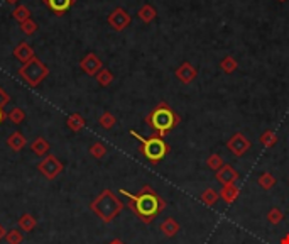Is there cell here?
<instances>
[{
	"label": "cell",
	"instance_id": "1",
	"mask_svg": "<svg viewBox=\"0 0 289 244\" xmlns=\"http://www.w3.org/2000/svg\"><path fill=\"white\" fill-rule=\"evenodd\" d=\"M120 195L127 198V207L134 212L142 224L154 222L156 217L168 207L166 200L150 185H144L137 193H130L126 188H120Z\"/></svg>",
	"mask_w": 289,
	"mask_h": 244
},
{
	"label": "cell",
	"instance_id": "2",
	"mask_svg": "<svg viewBox=\"0 0 289 244\" xmlns=\"http://www.w3.org/2000/svg\"><path fill=\"white\" fill-rule=\"evenodd\" d=\"M146 124L152 129V132L159 137H166L170 132L181 124L180 114L166 102H159L150 112L146 115Z\"/></svg>",
	"mask_w": 289,
	"mask_h": 244
},
{
	"label": "cell",
	"instance_id": "3",
	"mask_svg": "<svg viewBox=\"0 0 289 244\" xmlns=\"http://www.w3.org/2000/svg\"><path fill=\"white\" fill-rule=\"evenodd\" d=\"M124 207H126V203L108 188L102 190L90 203V210L105 224L114 222L115 217L124 210Z\"/></svg>",
	"mask_w": 289,
	"mask_h": 244
},
{
	"label": "cell",
	"instance_id": "4",
	"mask_svg": "<svg viewBox=\"0 0 289 244\" xmlns=\"http://www.w3.org/2000/svg\"><path fill=\"white\" fill-rule=\"evenodd\" d=\"M130 136H134L139 141V153L152 165H158L159 161H162L171 151V146L164 141V137H159L156 134L150 137H144L136 131H130Z\"/></svg>",
	"mask_w": 289,
	"mask_h": 244
},
{
	"label": "cell",
	"instance_id": "5",
	"mask_svg": "<svg viewBox=\"0 0 289 244\" xmlns=\"http://www.w3.org/2000/svg\"><path fill=\"white\" fill-rule=\"evenodd\" d=\"M17 73H19V77L24 80L29 87H38L39 83L50 75V68L36 56L30 61H28L26 65H22Z\"/></svg>",
	"mask_w": 289,
	"mask_h": 244
},
{
	"label": "cell",
	"instance_id": "6",
	"mask_svg": "<svg viewBox=\"0 0 289 244\" xmlns=\"http://www.w3.org/2000/svg\"><path fill=\"white\" fill-rule=\"evenodd\" d=\"M64 165L60 161V158L54 154H48L41 159V163L38 165V171L41 173L46 180H54L61 171H63Z\"/></svg>",
	"mask_w": 289,
	"mask_h": 244
},
{
	"label": "cell",
	"instance_id": "7",
	"mask_svg": "<svg viewBox=\"0 0 289 244\" xmlns=\"http://www.w3.org/2000/svg\"><path fill=\"white\" fill-rule=\"evenodd\" d=\"M226 148L235 158H242L248 149L252 148V143L247 139V136H244L242 132H235V134L226 141Z\"/></svg>",
	"mask_w": 289,
	"mask_h": 244
},
{
	"label": "cell",
	"instance_id": "8",
	"mask_svg": "<svg viewBox=\"0 0 289 244\" xmlns=\"http://www.w3.org/2000/svg\"><path fill=\"white\" fill-rule=\"evenodd\" d=\"M108 24H110V28L115 29V31H124L127 28L128 24H130V16H128V12L127 11H124L122 7H117V9H114L112 12H110V16H108Z\"/></svg>",
	"mask_w": 289,
	"mask_h": 244
},
{
	"label": "cell",
	"instance_id": "9",
	"mask_svg": "<svg viewBox=\"0 0 289 244\" xmlns=\"http://www.w3.org/2000/svg\"><path fill=\"white\" fill-rule=\"evenodd\" d=\"M80 68H82L88 77H96V73L104 68V63H102V60L95 53H88V55L83 56L82 61H80Z\"/></svg>",
	"mask_w": 289,
	"mask_h": 244
},
{
	"label": "cell",
	"instance_id": "10",
	"mask_svg": "<svg viewBox=\"0 0 289 244\" xmlns=\"http://www.w3.org/2000/svg\"><path fill=\"white\" fill-rule=\"evenodd\" d=\"M174 75H176V78L180 80L181 83H184V85H190V83L194 82V78L198 77V70L194 68V66L191 65L190 61H184V63H181L176 68Z\"/></svg>",
	"mask_w": 289,
	"mask_h": 244
},
{
	"label": "cell",
	"instance_id": "11",
	"mask_svg": "<svg viewBox=\"0 0 289 244\" xmlns=\"http://www.w3.org/2000/svg\"><path fill=\"white\" fill-rule=\"evenodd\" d=\"M238 176H240L238 171L235 170L234 166L224 165L218 171H216L215 178H216V181H218L220 185H230V183H235V181L238 180Z\"/></svg>",
	"mask_w": 289,
	"mask_h": 244
},
{
	"label": "cell",
	"instance_id": "12",
	"mask_svg": "<svg viewBox=\"0 0 289 244\" xmlns=\"http://www.w3.org/2000/svg\"><path fill=\"white\" fill-rule=\"evenodd\" d=\"M42 2L54 16H63L76 4V0H42Z\"/></svg>",
	"mask_w": 289,
	"mask_h": 244
},
{
	"label": "cell",
	"instance_id": "13",
	"mask_svg": "<svg viewBox=\"0 0 289 244\" xmlns=\"http://www.w3.org/2000/svg\"><path fill=\"white\" fill-rule=\"evenodd\" d=\"M14 56L20 61L22 65H26L28 61H30L32 58H36V53H34L32 46H30L29 43H19L16 46V50H14Z\"/></svg>",
	"mask_w": 289,
	"mask_h": 244
},
{
	"label": "cell",
	"instance_id": "14",
	"mask_svg": "<svg viewBox=\"0 0 289 244\" xmlns=\"http://www.w3.org/2000/svg\"><path fill=\"white\" fill-rule=\"evenodd\" d=\"M7 146L8 149H12L14 153H20V151L28 146V137L22 134L20 131H16L7 137Z\"/></svg>",
	"mask_w": 289,
	"mask_h": 244
},
{
	"label": "cell",
	"instance_id": "15",
	"mask_svg": "<svg viewBox=\"0 0 289 244\" xmlns=\"http://www.w3.org/2000/svg\"><path fill=\"white\" fill-rule=\"evenodd\" d=\"M220 197H222V200H224L225 203H234L235 200L238 198V195H240V188L237 187L235 183H230V185H222V190H220Z\"/></svg>",
	"mask_w": 289,
	"mask_h": 244
},
{
	"label": "cell",
	"instance_id": "16",
	"mask_svg": "<svg viewBox=\"0 0 289 244\" xmlns=\"http://www.w3.org/2000/svg\"><path fill=\"white\" fill-rule=\"evenodd\" d=\"M30 149H32V153L36 154V156L44 158V156H48V154H50L51 146H50V143H48L46 137L39 136V137H36L32 143H30Z\"/></svg>",
	"mask_w": 289,
	"mask_h": 244
},
{
	"label": "cell",
	"instance_id": "17",
	"mask_svg": "<svg viewBox=\"0 0 289 244\" xmlns=\"http://www.w3.org/2000/svg\"><path fill=\"white\" fill-rule=\"evenodd\" d=\"M161 232L164 234L166 237H174L178 232H180V222H178L176 219H172V217H168V219H164L161 222Z\"/></svg>",
	"mask_w": 289,
	"mask_h": 244
},
{
	"label": "cell",
	"instance_id": "18",
	"mask_svg": "<svg viewBox=\"0 0 289 244\" xmlns=\"http://www.w3.org/2000/svg\"><path fill=\"white\" fill-rule=\"evenodd\" d=\"M17 225H19L20 230H26V232H32L36 229V225H38V220H36V217L32 214H22L19 217V220H17Z\"/></svg>",
	"mask_w": 289,
	"mask_h": 244
},
{
	"label": "cell",
	"instance_id": "19",
	"mask_svg": "<svg viewBox=\"0 0 289 244\" xmlns=\"http://www.w3.org/2000/svg\"><path fill=\"white\" fill-rule=\"evenodd\" d=\"M66 126H68L73 132H80V131L83 129V127L86 126V121H85V117H83L82 114L74 112V114H71L70 117H68V121H66Z\"/></svg>",
	"mask_w": 289,
	"mask_h": 244
},
{
	"label": "cell",
	"instance_id": "20",
	"mask_svg": "<svg viewBox=\"0 0 289 244\" xmlns=\"http://www.w3.org/2000/svg\"><path fill=\"white\" fill-rule=\"evenodd\" d=\"M137 16H139V19L142 22H146V24H149V22H152L156 19V16H158V11L150 6V4H146V6H142L139 9V12H137Z\"/></svg>",
	"mask_w": 289,
	"mask_h": 244
},
{
	"label": "cell",
	"instance_id": "21",
	"mask_svg": "<svg viewBox=\"0 0 289 244\" xmlns=\"http://www.w3.org/2000/svg\"><path fill=\"white\" fill-rule=\"evenodd\" d=\"M259 141H260V144L264 146V148L270 149V148H274V146L278 144V134H276L274 131L268 129V131H264V132L260 134Z\"/></svg>",
	"mask_w": 289,
	"mask_h": 244
},
{
	"label": "cell",
	"instance_id": "22",
	"mask_svg": "<svg viewBox=\"0 0 289 244\" xmlns=\"http://www.w3.org/2000/svg\"><path fill=\"white\" fill-rule=\"evenodd\" d=\"M276 181L278 180H276V176L270 171H264L257 178V183H259V187H262V190H270L276 185Z\"/></svg>",
	"mask_w": 289,
	"mask_h": 244
},
{
	"label": "cell",
	"instance_id": "23",
	"mask_svg": "<svg viewBox=\"0 0 289 244\" xmlns=\"http://www.w3.org/2000/svg\"><path fill=\"white\" fill-rule=\"evenodd\" d=\"M220 68H222V72H225L226 75H230V73H234L235 70L238 68V61L235 60L234 56H225L224 60L220 61Z\"/></svg>",
	"mask_w": 289,
	"mask_h": 244
},
{
	"label": "cell",
	"instance_id": "24",
	"mask_svg": "<svg viewBox=\"0 0 289 244\" xmlns=\"http://www.w3.org/2000/svg\"><path fill=\"white\" fill-rule=\"evenodd\" d=\"M218 198H220V195L216 193L213 188H206V190H203V193L200 195V200H202V202L204 203V205H208V207L215 205Z\"/></svg>",
	"mask_w": 289,
	"mask_h": 244
},
{
	"label": "cell",
	"instance_id": "25",
	"mask_svg": "<svg viewBox=\"0 0 289 244\" xmlns=\"http://www.w3.org/2000/svg\"><path fill=\"white\" fill-rule=\"evenodd\" d=\"M96 82L100 83L102 87H108L110 83L114 82V73L110 72V70H106V68H102L98 73H96Z\"/></svg>",
	"mask_w": 289,
	"mask_h": 244
},
{
	"label": "cell",
	"instance_id": "26",
	"mask_svg": "<svg viewBox=\"0 0 289 244\" xmlns=\"http://www.w3.org/2000/svg\"><path fill=\"white\" fill-rule=\"evenodd\" d=\"M98 122H100V126L104 127V129H112V127L117 124V117L112 114V112H104L100 115V119H98Z\"/></svg>",
	"mask_w": 289,
	"mask_h": 244
},
{
	"label": "cell",
	"instance_id": "27",
	"mask_svg": "<svg viewBox=\"0 0 289 244\" xmlns=\"http://www.w3.org/2000/svg\"><path fill=\"white\" fill-rule=\"evenodd\" d=\"M224 165H225L224 158H222L220 154H216V153H213V154H210V156L206 158V166L210 168V170L218 171Z\"/></svg>",
	"mask_w": 289,
	"mask_h": 244
},
{
	"label": "cell",
	"instance_id": "28",
	"mask_svg": "<svg viewBox=\"0 0 289 244\" xmlns=\"http://www.w3.org/2000/svg\"><path fill=\"white\" fill-rule=\"evenodd\" d=\"M7 119L10 121L12 124H16V126H19V124L24 122V119H26V112L22 109L19 107H16V109H12L10 112L7 114Z\"/></svg>",
	"mask_w": 289,
	"mask_h": 244
},
{
	"label": "cell",
	"instance_id": "29",
	"mask_svg": "<svg viewBox=\"0 0 289 244\" xmlns=\"http://www.w3.org/2000/svg\"><path fill=\"white\" fill-rule=\"evenodd\" d=\"M268 220H269V224H272V225L281 224L284 220V214H282L281 208H278V207L270 208V210L268 212Z\"/></svg>",
	"mask_w": 289,
	"mask_h": 244
},
{
	"label": "cell",
	"instance_id": "30",
	"mask_svg": "<svg viewBox=\"0 0 289 244\" xmlns=\"http://www.w3.org/2000/svg\"><path fill=\"white\" fill-rule=\"evenodd\" d=\"M88 151H90V154H92V156L95 158V159H102V158H104L105 154H106V146L98 141V143H93Z\"/></svg>",
	"mask_w": 289,
	"mask_h": 244
},
{
	"label": "cell",
	"instance_id": "31",
	"mask_svg": "<svg viewBox=\"0 0 289 244\" xmlns=\"http://www.w3.org/2000/svg\"><path fill=\"white\" fill-rule=\"evenodd\" d=\"M12 16H14V19L16 21H19V22H24V21H28L30 19V11L26 6H17L14 9V12H12Z\"/></svg>",
	"mask_w": 289,
	"mask_h": 244
},
{
	"label": "cell",
	"instance_id": "32",
	"mask_svg": "<svg viewBox=\"0 0 289 244\" xmlns=\"http://www.w3.org/2000/svg\"><path fill=\"white\" fill-rule=\"evenodd\" d=\"M6 241H7V244H22V241H24V236H22L20 230L12 229V230H7Z\"/></svg>",
	"mask_w": 289,
	"mask_h": 244
},
{
	"label": "cell",
	"instance_id": "33",
	"mask_svg": "<svg viewBox=\"0 0 289 244\" xmlns=\"http://www.w3.org/2000/svg\"><path fill=\"white\" fill-rule=\"evenodd\" d=\"M20 31L26 34V36H32V34L38 31V24L32 19H28L24 22H20Z\"/></svg>",
	"mask_w": 289,
	"mask_h": 244
},
{
	"label": "cell",
	"instance_id": "34",
	"mask_svg": "<svg viewBox=\"0 0 289 244\" xmlns=\"http://www.w3.org/2000/svg\"><path fill=\"white\" fill-rule=\"evenodd\" d=\"M8 102H10V95H8L7 92L4 90L2 87H0V109H4V107H6V105L8 104Z\"/></svg>",
	"mask_w": 289,
	"mask_h": 244
},
{
	"label": "cell",
	"instance_id": "35",
	"mask_svg": "<svg viewBox=\"0 0 289 244\" xmlns=\"http://www.w3.org/2000/svg\"><path fill=\"white\" fill-rule=\"evenodd\" d=\"M6 234H7V229L4 227L2 224H0V241H2V239H6Z\"/></svg>",
	"mask_w": 289,
	"mask_h": 244
},
{
	"label": "cell",
	"instance_id": "36",
	"mask_svg": "<svg viewBox=\"0 0 289 244\" xmlns=\"http://www.w3.org/2000/svg\"><path fill=\"white\" fill-rule=\"evenodd\" d=\"M279 244H289V232L284 234V236L279 239Z\"/></svg>",
	"mask_w": 289,
	"mask_h": 244
},
{
	"label": "cell",
	"instance_id": "37",
	"mask_svg": "<svg viewBox=\"0 0 289 244\" xmlns=\"http://www.w3.org/2000/svg\"><path fill=\"white\" fill-rule=\"evenodd\" d=\"M6 119H7V114L4 112V109H0V124H2L4 121H6Z\"/></svg>",
	"mask_w": 289,
	"mask_h": 244
},
{
	"label": "cell",
	"instance_id": "38",
	"mask_svg": "<svg viewBox=\"0 0 289 244\" xmlns=\"http://www.w3.org/2000/svg\"><path fill=\"white\" fill-rule=\"evenodd\" d=\"M108 244H126L122 241V239H112V241H110Z\"/></svg>",
	"mask_w": 289,
	"mask_h": 244
},
{
	"label": "cell",
	"instance_id": "39",
	"mask_svg": "<svg viewBox=\"0 0 289 244\" xmlns=\"http://www.w3.org/2000/svg\"><path fill=\"white\" fill-rule=\"evenodd\" d=\"M7 2H8V4H17L19 0H7Z\"/></svg>",
	"mask_w": 289,
	"mask_h": 244
},
{
	"label": "cell",
	"instance_id": "40",
	"mask_svg": "<svg viewBox=\"0 0 289 244\" xmlns=\"http://www.w3.org/2000/svg\"><path fill=\"white\" fill-rule=\"evenodd\" d=\"M279 2H286V0H279Z\"/></svg>",
	"mask_w": 289,
	"mask_h": 244
}]
</instances>
